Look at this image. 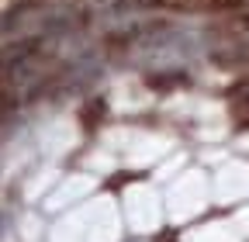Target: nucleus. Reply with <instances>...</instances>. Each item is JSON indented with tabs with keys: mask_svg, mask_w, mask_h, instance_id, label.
Here are the masks:
<instances>
[{
	"mask_svg": "<svg viewBox=\"0 0 249 242\" xmlns=\"http://www.w3.org/2000/svg\"><path fill=\"white\" fill-rule=\"evenodd\" d=\"M229 97H232L235 104H242V107H249V80H242V83H235V86L229 90Z\"/></svg>",
	"mask_w": 249,
	"mask_h": 242,
	"instance_id": "1",
	"label": "nucleus"
},
{
	"mask_svg": "<svg viewBox=\"0 0 249 242\" xmlns=\"http://www.w3.org/2000/svg\"><path fill=\"white\" fill-rule=\"evenodd\" d=\"M7 118H11V101L0 94V125H7Z\"/></svg>",
	"mask_w": 249,
	"mask_h": 242,
	"instance_id": "2",
	"label": "nucleus"
}]
</instances>
